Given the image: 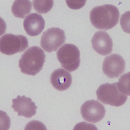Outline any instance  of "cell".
<instances>
[{
    "instance_id": "6da1fadb",
    "label": "cell",
    "mask_w": 130,
    "mask_h": 130,
    "mask_svg": "<svg viewBox=\"0 0 130 130\" xmlns=\"http://www.w3.org/2000/svg\"><path fill=\"white\" fill-rule=\"evenodd\" d=\"M120 13L113 5H103L93 8L90 13L91 22L99 30H108L118 23Z\"/></svg>"
},
{
    "instance_id": "7a4b0ae2",
    "label": "cell",
    "mask_w": 130,
    "mask_h": 130,
    "mask_svg": "<svg viewBox=\"0 0 130 130\" xmlns=\"http://www.w3.org/2000/svg\"><path fill=\"white\" fill-rule=\"evenodd\" d=\"M44 51L34 46L24 52L19 61V67L23 73L34 76L43 69L46 59Z\"/></svg>"
},
{
    "instance_id": "3957f363",
    "label": "cell",
    "mask_w": 130,
    "mask_h": 130,
    "mask_svg": "<svg viewBox=\"0 0 130 130\" xmlns=\"http://www.w3.org/2000/svg\"><path fill=\"white\" fill-rule=\"evenodd\" d=\"M98 99L105 105L120 107L127 101V96L123 94L118 89V83H106L101 85L96 91Z\"/></svg>"
},
{
    "instance_id": "277c9868",
    "label": "cell",
    "mask_w": 130,
    "mask_h": 130,
    "mask_svg": "<svg viewBox=\"0 0 130 130\" xmlns=\"http://www.w3.org/2000/svg\"><path fill=\"white\" fill-rule=\"evenodd\" d=\"M56 56L61 66L70 72L76 70L80 66V50L74 45H64L56 52Z\"/></svg>"
},
{
    "instance_id": "5b68a950",
    "label": "cell",
    "mask_w": 130,
    "mask_h": 130,
    "mask_svg": "<svg viewBox=\"0 0 130 130\" xmlns=\"http://www.w3.org/2000/svg\"><path fill=\"white\" fill-rule=\"evenodd\" d=\"M29 46L27 37L22 35L6 34L0 39V51L7 55H12L24 51Z\"/></svg>"
},
{
    "instance_id": "8992f818",
    "label": "cell",
    "mask_w": 130,
    "mask_h": 130,
    "mask_svg": "<svg viewBox=\"0 0 130 130\" xmlns=\"http://www.w3.org/2000/svg\"><path fill=\"white\" fill-rule=\"evenodd\" d=\"M66 36L63 30L57 27H52L43 32L40 45L46 52L56 51L62 46L66 41Z\"/></svg>"
},
{
    "instance_id": "52a82bcc",
    "label": "cell",
    "mask_w": 130,
    "mask_h": 130,
    "mask_svg": "<svg viewBox=\"0 0 130 130\" xmlns=\"http://www.w3.org/2000/svg\"><path fill=\"white\" fill-rule=\"evenodd\" d=\"M105 107L98 101L90 100L83 104L81 114L85 121L96 123L102 120L105 116Z\"/></svg>"
},
{
    "instance_id": "ba28073f",
    "label": "cell",
    "mask_w": 130,
    "mask_h": 130,
    "mask_svg": "<svg viewBox=\"0 0 130 130\" xmlns=\"http://www.w3.org/2000/svg\"><path fill=\"white\" fill-rule=\"evenodd\" d=\"M125 68V60L121 56L117 54L106 57L102 65L103 72L110 78H118L124 72Z\"/></svg>"
},
{
    "instance_id": "9c48e42d",
    "label": "cell",
    "mask_w": 130,
    "mask_h": 130,
    "mask_svg": "<svg viewBox=\"0 0 130 130\" xmlns=\"http://www.w3.org/2000/svg\"><path fill=\"white\" fill-rule=\"evenodd\" d=\"M91 43L93 49L100 55L106 56L112 51V40L105 31H98L95 33Z\"/></svg>"
},
{
    "instance_id": "30bf717a",
    "label": "cell",
    "mask_w": 130,
    "mask_h": 130,
    "mask_svg": "<svg viewBox=\"0 0 130 130\" xmlns=\"http://www.w3.org/2000/svg\"><path fill=\"white\" fill-rule=\"evenodd\" d=\"M12 108L18 113V116L30 118L36 114L37 107L30 98L18 95L12 100Z\"/></svg>"
},
{
    "instance_id": "8fae6325",
    "label": "cell",
    "mask_w": 130,
    "mask_h": 130,
    "mask_svg": "<svg viewBox=\"0 0 130 130\" xmlns=\"http://www.w3.org/2000/svg\"><path fill=\"white\" fill-rule=\"evenodd\" d=\"M23 25L27 34L34 37L38 35L43 31L45 28V22L41 15L34 13L26 17Z\"/></svg>"
},
{
    "instance_id": "7c38bea8",
    "label": "cell",
    "mask_w": 130,
    "mask_h": 130,
    "mask_svg": "<svg viewBox=\"0 0 130 130\" xmlns=\"http://www.w3.org/2000/svg\"><path fill=\"white\" fill-rule=\"evenodd\" d=\"M50 83L56 90L65 91L70 87L72 77L70 73L63 69L59 68L52 73L50 78Z\"/></svg>"
},
{
    "instance_id": "4fadbf2b",
    "label": "cell",
    "mask_w": 130,
    "mask_h": 130,
    "mask_svg": "<svg viewBox=\"0 0 130 130\" xmlns=\"http://www.w3.org/2000/svg\"><path fill=\"white\" fill-rule=\"evenodd\" d=\"M32 3L29 0H17L12 5L11 11L13 15L17 18H24L26 15L31 12Z\"/></svg>"
},
{
    "instance_id": "5bb4252c",
    "label": "cell",
    "mask_w": 130,
    "mask_h": 130,
    "mask_svg": "<svg viewBox=\"0 0 130 130\" xmlns=\"http://www.w3.org/2000/svg\"><path fill=\"white\" fill-rule=\"evenodd\" d=\"M53 1H32L34 8L40 14L47 13L53 7Z\"/></svg>"
},
{
    "instance_id": "9a60e30c",
    "label": "cell",
    "mask_w": 130,
    "mask_h": 130,
    "mask_svg": "<svg viewBox=\"0 0 130 130\" xmlns=\"http://www.w3.org/2000/svg\"><path fill=\"white\" fill-rule=\"evenodd\" d=\"M118 83V89L121 93L130 95V72L121 75Z\"/></svg>"
},
{
    "instance_id": "2e32d148",
    "label": "cell",
    "mask_w": 130,
    "mask_h": 130,
    "mask_svg": "<svg viewBox=\"0 0 130 130\" xmlns=\"http://www.w3.org/2000/svg\"><path fill=\"white\" fill-rule=\"evenodd\" d=\"M86 2V1H66L68 7L73 10H78L83 8Z\"/></svg>"
},
{
    "instance_id": "e0dca14e",
    "label": "cell",
    "mask_w": 130,
    "mask_h": 130,
    "mask_svg": "<svg viewBox=\"0 0 130 130\" xmlns=\"http://www.w3.org/2000/svg\"><path fill=\"white\" fill-rule=\"evenodd\" d=\"M25 129H40L46 130L45 126L40 121H32L28 123L25 127Z\"/></svg>"
}]
</instances>
